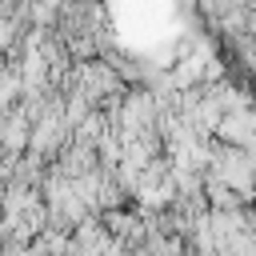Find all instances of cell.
<instances>
[{
    "mask_svg": "<svg viewBox=\"0 0 256 256\" xmlns=\"http://www.w3.org/2000/svg\"><path fill=\"white\" fill-rule=\"evenodd\" d=\"M204 176L220 180L224 188H232V192L240 196V204H248V188H252V152L228 148V144H224V148H212Z\"/></svg>",
    "mask_w": 256,
    "mask_h": 256,
    "instance_id": "1",
    "label": "cell"
},
{
    "mask_svg": "<svg viewBox=\"0 0 256 256\" xmlns=\"http://www.w3.org/2000/svg\"><path fill=\"white\" fill-rule=\"evenodd\" d=\"M104 220H108V228H104V232H108L112 240H120L124 248H132V252H136V248L144 244V236H148V216H144V212H124V208H112Z\"/></svg>",
    "mask_w": 256,
    "mask_h": 256,
    "instance_id": "2",
    "label": "cell"
},
{
    "mask_svg": "<svg viewBox=\"0 0 256 256\" xmlns=\"http://www.w3.org/2000/svg\"><path fill=\"white\" fill-rule=\"evenodd\" d=\"M216 136H220L228 148H244V152H252V112H248V108L224 112L220 124H216Z\"/></svg>",
    "mask_w": 256,
    "mask_h": 256,
    "instance_id": "3",
    "label": "cell"
},
{
    "mask_svg": "<svg viewBox=\"0 0 256 256\" xmlns=\"http://www.w3.org/2000/svg\"><path fill=\"white\" fill-rule=\"evenodd\" d=\"M20 36H24V32H20V24H16V20H0V56H4Z\"/></svg>",
    "mask_w": 256,
    "mask_h": 256,
    "instance_id": "4",
    "label": "cell"
}]
</instances>
